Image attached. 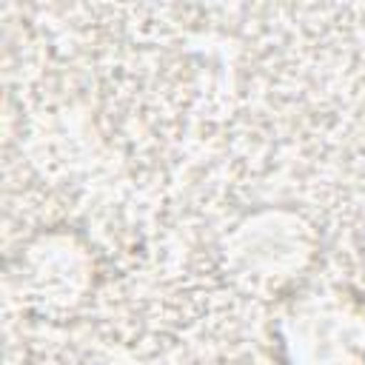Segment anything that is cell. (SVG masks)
I'll list each match as a JSON object with an SVG mask.
<instances>
[{"label":"cell","instance_id":"obj_1","mask_svg":"<svg viewBox=\"0 0 365 365\" xmlns=\"http://www.w3.org/2000/svg\"><path fill=\"white\" fill-rule=\"evenodd\" d=\"M319 234L314 222L288 205H262L220 237V262L234 285L257 294L291 288L317 259Z\"/></svg>","mask_w":365,"mask_h":365},{"label":"cell","instance_id":"obj_2","mask_svg":"<svg viewBox=\"0 0 365 365\" xmlns=\"http://www.w3.org/2000/svg\"><path fill=\"white\" fill-rule=\"evenodd\" d=\"M9 279L20 302L43 317L77 311L94 291L91 245L68 228H46L26 240L11 259Z\"/></svg>","mask_w":365,"mask_h":365},{"label":"cell","instance_id":"obj_3","mask_svg":"<svg viewBox=\"0 0 365 365\" xmlns=\"http://www.w3.org/2000/svg\"><path fill=\"white\" fill-rule=\"evenodd\" d=\"M282 345L291 365H362L365 314L339 291H308L282 314Z\"/></svg>","mask_w":365,"mask_h":365}]
</instances>
